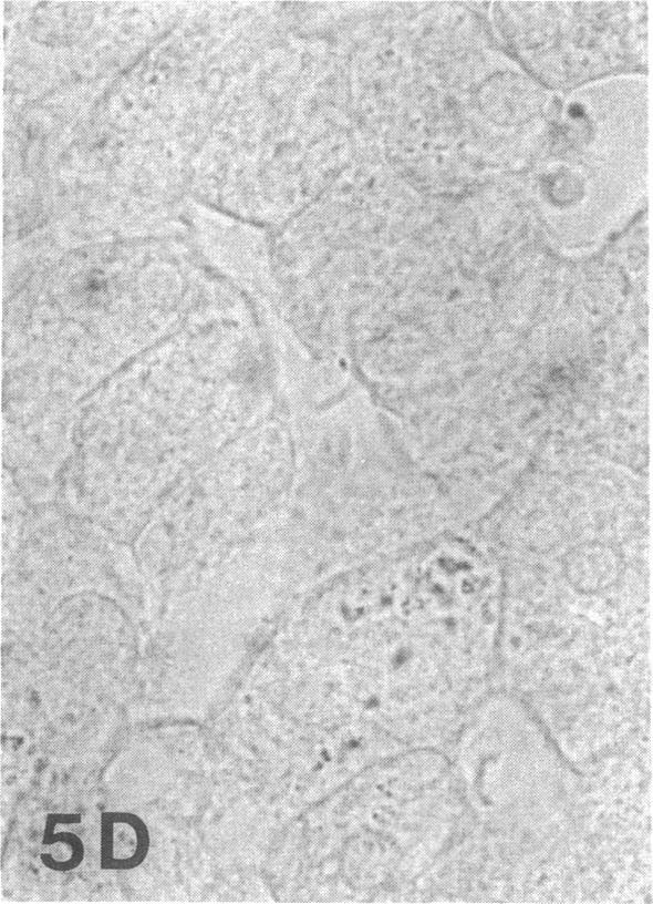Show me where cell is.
<instances>
[{
	"label": "cell",
	"mask_w": 653,
	"mask_h": 904,
	"mask_svg": "<svg viewBox=\"0 0 653 904\" xmlns=\"http://www.w3.org/2000/svg\"><path fill=\"white\" fill-rule=\"evenodd\" d=\"M100 866L126 871L143 863L149 850L146 823L136 814L122 811L101 813Z\"/></svg>",
	"instance_id": "obj_1"
},
{
	"label": "cell",
	"mask_w": 653,
	"mask_h": 904,
	"mask_svg": "<svg viewBox=\"0 0 653 904\" xmlns=\"http://www.w3.org/2000/svg\"><path fill=\"white\" fill-rule=\"evenodd\" d=\"M80 814H48L41 842V862L53 871H71L84 856L81 836L73 828L80 824Z\"/></svg>",
	"instance_id": "obj_2"
}]
</instances>
